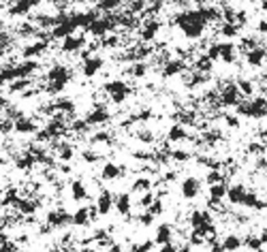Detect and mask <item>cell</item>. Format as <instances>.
<instances>
[{"label":"cell","instance_id":"cell-1","mask_svg":"<svg viewBox=\"0 0 267 252\" xmlns=\"http://www.w3.org/2000/svg\"><path fill=\"white\" fill-rule=\"evenodd\" d=\"M68 79H71V71H68V67H64V64H53L50 71H47V75H45L47 92H50V94H60L64 90V85L68 84Z\"/></svg>","mask_w":267,"mask_h":252},{"label":"cell","instance_id":"cell-2","mask_svg":"<svg viewBox=\"0 0 267 252\" xmlns=\"http://www.w3.org/2000/svg\"><path fill=\"white\" fill-rule=\"evenodd\" d=\"M218 101H220L222 107H237V105L244 101V96H242V92H239L237 84L229 82V84L220 90V94H218Z\"/></svg>","mask_w":267,"mask_h":252},{"label":"cell","instance_id":"cell-3","mask_svg":"<svg viewBox=\"0 0 267 252\" xmlns=\"http://www.w3.org/2000/svg\"><path fill=\"white\" fill-rule=\"evenodd\" d=\"M158 32H160L158 19H154L152 15H148L146 19H141V24H139V39L143 43H152L158 36Z\"/></svg>","mask_w":267,"mask_h":252},{"label":"cell","instance_id":"cell-4","mask_svg":"<svg viewBox=\"0 0 267 252\" xmlns=\"http://www.w3.org/2000/svg\"><path fill=\"white\" fill-rule=\"evenodd\" d=\"M13 131L19 133V135H34L39 131V124H36L34 118L30 116H19L13 120Z\"/></svg>","mask_w":267,"mask_h":252},{"label":"cell","instance_id":"cell-5","mask_svg":"<svg viewBox=\"0 0 267 252\" xmlns=\"http://www.w3.org/2000/svg\"><path fill=\"white\" fill-rule=\"evenodd\" d=\"M88 45V39H85V34H68L67 39H62V51L64 53H77V51H82L83 47Z\"/></svg>","mask_w":267,"mask_h":252},{"label":"cell","instance_id":"cell-6","mask_svg":"<svg viewBox=\"0 0 267 252\" xmlns=\"http://www.w3.org/2000/svg\"><path fill=\"white\" fill-rule=\"evenodd\" d=\"M94 205H96V212H99L100 216H107V214L116 207V197L111 195L109 190H100L99 197H96V201H94Z\"/></svg>","mask_w":267,"mask_h":252},{"label":"cell","instance_id":"cell-7","mask_svg":"<svg viewBox=\"0 0 267 252\" xmlns=\"http://www.w3.org/2000/svg\"><path fill=\"white\" fill-rule=\"evenodd\" d=\"M45 220H47V224H51L53 229H62L73 222V216L64 210H51V212H47Z\"/></svg>","mask_w":267,"mask_h":252},{"label":"cell","instance_id":"cell-8","mask_svg":"<svg viewBox=\"0 0 267 252\" xmlns=\"http://www.w3.org/2000/svg\"><path fill=\"white\" fill-rule=\"evenodd\" d=\"M103 67H105V60L100 56H88L82 64V73H83V77H96V75L103 71Z\"/></svg>","mask_w":267,"mask_h":252},{"label":"cell","instance_id":"cell-9","mask_svg":"<svg viewBox=\"0 0 267 252\" xmlns=\"http://www.w3.org/2000/svg\"><path fill=\"white\" fill-rule=\"evenodd\" d=\"M126 173V167L124 165H117V163H105L103 169H100V178L105 182H116L117 178H122V175Z\"/></svg>","mask_w":267,"mask_h":252},{"label":"cell","instance_id":"cell-10","mask_svg":"<svg viewBox=\"0 0 267 252\" xmlns=\"http://www.w3.org/2000/svg\"><path fill=\"white\" fill-rule=\"evenodd\" d=\"M180 192H182V197L188 199V201L197 199L199 192H201V182L197 178H186L184 182H182V186H180Z\"/></svg>","mask_w":267,"mask_h":252},{"label":"cell","instance_id":"cell-11","mask_svg":"<svg viewBox=\"0 0 267 252\" xmlns=\"http://www.w3.org/2000/svg\"><path fill=\"white\" fill-rule=\"evenodd\" d=\"M109 109H107L105 105H96L92 111H90L88 116H85V120H88L90 126H99V124H105V122H109Z\"/></svg>","mask_w":267,"mask_h":252},{"label":"cell","instance_id":"cell-12","mask_svg":"<svg viewBox=\"0 0 267 252\" xmlns=\"http://www.w3.org/2000/svg\"><path fill=\"white\" fill-rule=\"evenodd\" d=\"M47 47H50V41H34V43H30V45H26L24 50H21V56L26 58V60H30V58H41L43 53L47 51Z\"/></svg>","mask_w":267,"mask_h":252},{"label":"cell","instance_id":"cell-13","mask_svg":"<svg viewBox=\"0 0 267 252\" xmlns=\"http://www.w3.org/2000/svg\"><path fill=\"white\" fill-rule=\"evenodd\" d=\"M154 242H156V246H167L173 242V227L167 222H163V224H158L156 227V235H154Z\"/></svg>","mask_w":267,"mask_h":252},{"label":"cell","instance_id":"cell-14","mask_svg":"<svg viewBox=\"0 0 267 252\" xmlns=\"http://www.w3.org/2000/svg\"><path fill=\"white\" fill-rule=\"evenodd\" d=\"M103 90L107 92L109 99H114L117 94H131V88H128L126 82H122V79H111V82H107L103 85Z\"/></svg>","mask_w":267,"mask_h":252},{"label":"cell","instance_id":"cell-15","mask_svg":"<svg viewBox=\"0 0 267 252\" xmlns=\"http://www.w3.org/2000/svg\"><path fill=\"white\" fill-rule=\"evenodd\" d=\"M186 71V62L184 60H178V58H175V60H167L163 64V77L165 79H169V77H175V75H182Z\"/></svg>","mask_w":267,"mask_h":252},{"label":"cell","instance_id":"cell-16","mask_svg":"<svg viewBox=\"0 0 267 252\" xmlns=\"http://www.w3.org/2000/svg\"><path fill=\"white\" fill-rule=\"evenodd\" d=\"M15 207H17V212L21 216H34L36 210H39V203L34 199H30V197H19L17 203H15Z\"/></svg>","mask_w":267,"mask_h":252},{"label":"cell","instance_id":"cell-17","mask_svg":"<svg viewBox=\"0 0 267 252\" xmlns=\"http://www.w3.org/2000/svg\"><path fill=\"white\" fill-rule=\"evenodd\" d=\"M220 47V60L224 64H233L237 60V45H233L231 41H224V43H218Z\"/></svg>","mask_w":267,"mask_h":252},{"label":"cell","instance_id":"cell-18","mask_svg":"<svg viewBox=\"0 0 267 252\" xmlns=\"http://www.w3.org/2000/svg\"><path fill=\"white\" fill-rule=\"evenodd\" d=\"M267 58V50L265 47H254V50L246 51V64L252 68H259L261 64H263V60Z\"/></svg>","mask_w":267,"mask_h":252},{"label":"cell","instance_id":"cell-19","mask_svg":"<svg viewBox=\"0 0 267 252\" xmlns=\"http://www.w3.org/2000/svg\"><path fill=\"white\" fill-rule=\"evenodd\" d=\"M184 139H188V131H186V126L182 124H173L167 131V141L169 143H180V141H184Z\"/></svg>","mask_w":267,"mask_h":252},{"label":"cell","instance_id":"cell-20","mask_svg":"<svg viewBox=\"0 0 267 252\" xmlns=\"http://www.w3.org/2000/svg\"><path fill=\"white\" fill-rule=\"evenodd\" d=\"M246 186L244 184H233V186H229V190H227V199L229 203H233V205H239V203H244V197H246Z\"/></svg>","mask_w":267,"mask_h":252},{"label":"cell","instance_id":"cell-21","mask_svg":"<svg viewBox=\"0 0 267 252\" xmlns=\"http://www.w3.org/2000/svg\"><path fill=\"white\" fill-rule=\"evenodd\" d=\"M133 210V201H131V192H122L116 197V212L122 216H128Z\"/></svg>","mask_w":267,"mask_h":252},{"label":"cell","instance_id":"cell-22","mask_svg":"<svg viewBox=\"0 0 267 252\" xmlns=\"http://www.w3.org/2000/svg\"><path fill=\"white\" fill-rule=\"evenodd\" d=\"M71 199L73 201H85L88 199V188L82 180H73L71 182Z\"/></svg>","mask_w":267,"mask_h":252},{"label":"cell","instance_id":"cell-23","mask_svg":"<svg viewBox=\"0 0 267 252\" xmlns=\"http://www.w3.org/2000/svg\"><path fill=\"white\" fill-rule=\"evenodd\" d=\"M195 71H201V73H212L214 71V60L207 53H199V56L195 58Z\"/></svg>","mask_w":267,"mask_h":252},{"label":"cell","instance_id":"cell-24","mask_svg":"<svg viewBox=\"0 0 267 252\" xmlns=\"http://www.w3.org/2000/svg\"><path fill=\"white\" fill-rule=\"evenodd\" d=\"M235 84H237V88H239V92H242L244 99H252V96H254V92H256V85H254L252 79L239 77Z\"/></svg>","mask_w":267,"mask_h":252},{"label":"cell","instance_id":"cell-25","mask_svg":"<svg viewBox=\"0 0 267 252\" xmlns=\"http://www.w3.org/2000/svg\"><path fill=\"white\" fill-rule=\"evenodd\" d=\"M220 248L222 250H242L244 248V239L239 237V235H235V233H229L227 237L222 239Z\"/></svg>","mask_w":267,"mask_h":252},{"label":"cell","instance_id":"cell-26","mask_svg":"<svg viewBox=\"0 0 267 252\" xmlns=\"http://www.w3.org/2000/svg\"><path fill=\"white\" fill-rule=\"evenodd\" d=\"M90 220H92L90 207H79V210L73 214V224H75V227H88Z\"/></svg>","mask_w":267,"mask_h":252},{"label":"cell","instance_id":"cell-27","mask_svg":"<svg viewBox=\"0 0 267 252\" xmlns=\"http://www.w3.org/2000/svg\"><path fill=\"white\" fill-rule=\"evenodd\" d=\"M227 190H229V186L224 182L210 184V201H224L227 199Z\"/></svg>","mask_w":267,"mask_h":252},{"label":"cell","instance_id":"cell-28","mask_svg":"<svg viewBox=\"0 0 267 252\" xmlns=\"http://www.w3.org/2000/svg\"><path fill=\"white\" fill-rule=\"evenodd\" d=\"M34 165H39L36 163V156L32 152H24L19 158H15V167L21 169V171H26V169H32Z\"/></svg>","mask_w":267,"mask_h":252},{"label":"cell","instance_id":"cell-29","mask_svg":"<svg viewBox=\"0 0 267 252\" xmlns=\"http://www.w3.org/2000/svg\"><path fill=\"white\" fill-rule=\"evenodd\" d=\"M148 71H150V67H148V62H143V60H135V62H131V67H128V73H131V77H135V79L146 77Z\"/></svg>","mask_w":267,"mask_h":252},{"label":"cell","instance_id":"cell-30","mask_svg":"<svg viewBox=\"0 0 267 252\" xmlns=\"http://www.w3.org/2000/svg\"><path fill=\"white\" fill-rule=\"evenodd\" d=\"M53 150H56V152H58V158H60L62 160V163H68V160H73V146H71V143H60V141H58L56 143V148H53Z\"/></svg>","mask_w":267,"mask_h":252},{"label":"cell","instance_id":"cell-31","mask_svg":"<svg viewBox=\"0 0 267 252\" xmlns=\"http://www.w3.org/2000/svg\"><path fill=\"white\" fill-rule=\"evenodd\" d=\"M96 7L100 11H107V13H114V11H120L124 7V0H96Z\"/></svg>","mask_w":267,"mask_h":252},{"label":"cell","instance_id":"cell-32","mask_svg":"<svg viewBox=\"0 0 267 252\" xmlns=\"http://www.w3.org/2000/svg\"><path fill=\"white\" fill-rule=\"evenodd\" d=\"M90 131V124H88V120H73L71 122V133L73 135H77V137H82V135H85V133Z\"/></svg>","mask_w":267,"mask_h":252},{"label":"cell","instance_id":"cell-33","mask_svg":"<svg viewBox=\"0 0 267 252\" xmlns=\"http://www.w3.org/2000/svg\"><path fill=\"white\" fill-rule=\"evenodd\" d=\"M100 45L107 47V50H116V47L122 45V36L120 34H105L100 39Z\"/></svg>","mask_w":267,"mask_h":252},{"label":"cell","instance_id":"cell-34","mask_svg":"<svg viewBox=\"0 0 267 252\" xmlns=\"http://www.w3.org/2000/svg\"><path fill=\"white\" fill-rule=\"evenodd\" d=\"M220 34L224 39H235L239 34V26L237 24H231V21H224L222 28H220Z\"/></svg>","mask_w":267,"mask_h":252},{"label":"cell","instance_id":"cell-35","mask_svg":"<svg viewBox=\"0 0 267 252\" xmlns=\"http://www.w3.org/2000/svg\"><path fill=\"white\" fill-rule=\"evenodd\" d=\"M146 190H152V180L150 178H137L135 184L131 186V192H146Z\"/></svg>","mask_w":267,"mask_h":252},{"label":"cell","instance_id":"cell-36","mask_svg":"<svg viewBox=\"0 0 267 252\" xmlns=\"http://www.w3.org/2000/svg\"><path fill=\"white\" fill-rule=\"evenodd\" d=\"M135 135H137L139 141H141V143H148V146H152V143L156 141V137H154V133L150 131V128H139Z\"/></svg>","mask_w":267,"mask_h":252},{"label":"cell","instance_id":"cell-37","mask_svg":"<svg viewBox=\"0 0 267 252\" xmlns=\"http://www.w3.org/2000/svg\"><path fill=\"white\" fill-rule=\"evenodd\" d=\"M244 246L246 248H250V250H261L263 248V239L256 237V235H248V237L244 239Z\"/></svg>","mask_w":267,"mask_h":252},{"label":"cell","instance_id":"cell-38","mask_svg":"<svg viewBox=\"0 0 267 252\" xmlns=\"http://www.w3.org/2000/svg\"><path fill=\"white\" fill-rule=\"evenodd\" d=\"M205 182H207V184H218V182H224V173L220 169H212L210 173L205 175Z\"/></svg>","mask_w":267,"mask_h":252},{"label":"cell","instance_id":"cell-39","mask_svg":"<svg viewBox=\"0 0 267 252\" xmlns=\"http://www.w3.org/2000/svg\"><path fill=\"white\" fill-rule=\"evenodd\" d=\"M154 201H156V192L146 190V192H141V199H139V205H141V207H150Z\"/></svg>","mask_w":267,"mask_h":252},{"label":"cell","instance_id":"cell-40","mask_svg":"<svg viewBox=\"0 0 267 252\" xmlns=\"http://www.w3.org/2000/svg\"><path fill=\"white\" fill-rule=\"evenodd\" d=\"M82 158L85 160V163L94 165V163H96V160H100V158H103V156H100V154H99V152H96V148H94V150H83V152H82Z\"/></svg>","mask_w":267,"mask_h":252},{"label":"cell","instance_id":"cell-41","mask_svg":"<svg viewBox=\"0 0 267 252\" xmlns=\"http://www.w3.org/2000/svg\"><path fill=\"white\" fill-rule=\"evenodd\" d=\"M190 158V154L186 150H171V160L173 163H186Z\"/></svg>","mask_w":267,"mask_h":252},{"label":"cell","instance_id":"cell-42","mask_svg":"<svg viewBox=\"0 0 267 252\" xmlns=\"http://www.w3.org/2000/svg\"><path fill=\"white\" fill-rule=\"evenodd\" d=\"M205 53L212 58L214 62H216V60H220V47H218V41H212L210 45H207V51H205Z\"/></svg>","mask_w":267,"mask_h":252},{"label":"cell","instance_id":"cell-43","mask_svg":"<svg viewBox=\"0 0 267 252\" xmlns=\"http://www.w3.org/2000/svg\"><path fill=\"white\" fill-rule=\"evenodd\" d=\"M154 218H156V216H154V214L152 212H143V214H139V218H137V220H139V224H141V227H152V222H154Z\"/></svg>","mask_w":267,"mask_h":252},{"label":"cell","instance_id":"cell-44","mask_svg":"<svg viewBox=\"0 0 267 252\" xmlns=\"http://www.w3.org/2000/svg\"><path fill=\"white\" fill-rule=\"evenodd\" d=\"M222 120H224V124H227L229 128H235V131H237V128H239V120H237V116L224 114V116H222Z\"/></svg>","mask_w":267,"mask_h":252},{"label":"cell","instance_id":"cell-45","mask_svg":"<svg viewBox=\"0 0 267 252\" xmlns=\"http://www.w3.org/2000/svg\"><path fill=\"white\" fill-rule=\"evenodd\" d=\"M148 210H150V212H152V214H154V216H160V214H163V212H165L163 199H158V197H156V201H154V203H152V205H150V207H148Z\"/></svg>","mask_w":267,"mask_h":252},{"label":"cell","instance_id":"cell-46","mask_svg":"<svg viewBox=\"0 0 267 252\" xmlns=\"http://www.w3.org/2000/svg\"><path fill=\"white\" fill-rule=\"evenodd\" d=\"M256 32H259V34H267V19H259V24H256Z\"/></svg>","mask_w":267,"mask_h":252},{"label":"cell","instance_id":"cell-47","mask_svg":"<svg viewBox=\"0 0 267 252\" xmlns=\"http://www.w3.org/2000/svg\"><path fill=\"white\" fill-rule=\"evenodd\" d=\"M58 171H60V173H71V171H73V169H71V167H68V165H67V163H64V165L60 163V165H58Z\"/></svg>","mask_w":267,"mask_h":252},{"label":"cell","instance_id":"cell-48","mask_svg":"<svg viewBox=\"0 0 267 252\" xmlns=\"http://www.w3.org/2000/svg\"><path fill=\"white\" fill-rule=\"evenodd\" d=\"M24 2H26V4H28V7H30V9H34V7H39V4L43 2V0H24Z\"/></svg>","mask_w":267,"mask_h":252},{"label":"cell","instance_id":"cell-49","mask_svg":"<svg viewBox=\"0 0 267 252\" xmlns=\"http://www.w3.org/2000/svg\"><path fill=\"white\" fill-rule=\"evenodd\" d=\"M7 105H9L7 96H2V94H0V109H7Z\"/></svg>","mask_w":267,"mask_h":252},{"label":"cell","instance_id":"cell-50","mask_svg":"<svg viewBox=\"0 0 267 252\" xmlns=\"http://www.w3.org/2000/svg\"><path fill=\"white\" fill-rule=\"evenodd\" d=\"M259 9L263 11V13H267V0H259Z\"/></svg>","mask_w":267,"mask_h":252},{"label":"cell","instance_id":"cell-51","mask_svg":"<svg viewBox=\"0 0 267 252\" xmlns=\"http://www.w3.org/2000/svg\"><path fill=\"white\" fill-rule=\"evenodd\" d=\"M261 239H263V244H267V231L261 233Z\"/></svg>","mask_w":267,"mask_h":252},{"label":"cell","instance_id":"cell-52","mask_svg":"<svg viewBox=\"0 0 267 252\" xmlns=\"http://www.w3.org/2000/svg\"><path fill=\"white\" fill-rule=\"evenodd\" d=\"M265 79H267V73H265Z\"/></svg>","mask_w":267,"mask_h":252}]
</instances>
